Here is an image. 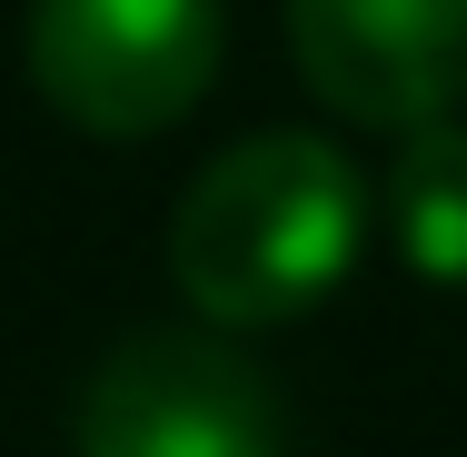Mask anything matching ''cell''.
I'll return each instance as SVG.
<instances>
[{
	"mask_svg": "<svg viewBox=\"0 0 467 457\" xmlns=\"http://www.w3.org/2000/svg\"><path fill=\"white\" fill-rule=\"evenodd\" d=\"M229 10L219 0H40L30 10V90L90 140H160L219 80Z\"/></svg>",
	"mask_w": 467,
	"mask_h": 457,
	"instance_id": "obj_2",
	"label": "cell"
},
{
	"mask_svg": "<svg viewBox=\"0 0 467 457\" xmlns=\"http://www.w3.org/2000/svg\"><path fill=\"white\" fill-rule=\"evenodd\" d=\"M308 90L348 130H448L467 99V0H279Z\"/></svg>",
	"mask_w": 467,
	"mask_h": 457,
	"instance_id": "obj_4",
	"label": "cell"
},
{
	"mask_svg": "<svg viewBox=\"0 0 467 457\" xmlns=\"http://www.w3.org/2000/svg\"><path fill=\"white\" fill-rule=\"evenodd\" d=\"M368 239V180L338 140L259 130L219 150L170 209V278L199 308V328H288L338 278L358 269Z\"/></svg>",
	"mask_w": 467,
	"mask_h": 457,
	"instance_id": "obj_1",
	"label": "cell"
},
{
	"mask_svg": "<svg viewBox=\"0 0 467 457\" xmlns=\"http://www.w3.org/2000/svg\"><path fill=\"white\" fill-rule=\"evenodd\" d=\"M388 229H398V259L438 288H467V119L448 130H418L388 170Z\"/></svg>",
	"mask_w": 467,
	"mask_h": 457,
	"instance_id": "obj_5",
	"label": "cell"
},
{
	"mask_svg": "<svg viewBox=\"0 0 467 457\" xmlns=\"http://www.w3.org/2000/svg\"><path fill=\"white\" fill-rule=\"evenodd\" d=\"M80 457H288L279 388L219 328H130L70 408Z\"/></svg>",
	"mask_w": 467,
	"mask_h": 457,
	"instance_id": "obj_3",
	"label": "cell"
}]
</instances>
